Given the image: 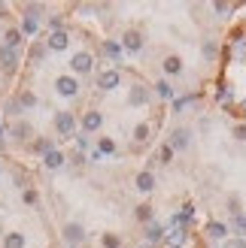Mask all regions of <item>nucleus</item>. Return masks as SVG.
Returning <instances> with one entry per match:
<instances>
[{"mask_svg": "<svg viewBox=\"0 0 246 248\" xmlns=\"http://www.w3.org/2000/svg\"><path fill=\"white\" fill-rule=\"evenodd\" d=\"M146 239H149V242H158V239H164V230H161V227H158L155 221H152V224H149V230H146Z\"/></svg>", "mask_w": 246, "mask_h": 248, "instance_id": "nucleus-24", "label": "nucleus"}, {"mask_svg": "<svg viewBox=\"0 0 246 248\" xmlns=\"http://www.w3.org/2000/svg\"><path fill=\"white\" fill-rule=\"evenodd\" d=\"M34 148H36V152H43V155H49V152H52V142H49V140H36Z\"/></svg>", "mask_w": 246, "mask_h": 248, "instance_id": "nucleus-31", "label": "nucleus"}, {"mask_svg": "<svg viewBox=\"0 0 246 248\" xmlns=\"http://www.w3.org/2000/svg\"><path fill=\"white\" fill-rule=\"evenodd\" d=\"M61 233H64V239H67L73 248H76V245L85 239V227H82V224H76V221H70V224H64V230H61Z\"/></svg>", "mask_w": 246, "mask_h": 248, "instance_id": "nucleus-4", "label": "nucleus"}, {"mask_svg": "<svg viewBox=\"0 0 246 248\" xmlns=\"http://www.w3.org/2000/svg\"><path fill=\"white\" fill-rule=\"evenodd\" d=\"M43 164H46L49 170H58L61 164H64V155H61V152H55V148H52V152H49V155L43 157Z\"/></svg>", "mask_w": 246, "mask_h": 248, "instance_id": "nucleus-19", "label": "nucleus"}, {"mask_svg": "<svg viewBox=\"0 0 246 248\" xmlns=\"http://www.w3.org/2000/svg\"><path fill=\"white\" fill-rule=\"evenodd\" d=\"M0 64H3L6 70H12V67H16L18 64V55H16V48H0Z\"/></svg>", "mask_w": 246, "mask_h": 248, "instance_id": "nucleus-16", "label": "nucleus"}, {"mask_svg": "<svg viewBox=\"0 0 246 248\" xmlns=\"http://www.w3.org/2000/svg\"><path fill=\"white\" fill-rule=\"evenodd\" d=\"M222 248H246V239H240V236H234V239H225V245Z\"/></svg>", "mask_w": 246, "mask_h": 248, "instance_id": "nucleus-32", "label": "nucleus"}, {"mask_svg": "<svg viewBox=\"0 0 246 248\" xmlns=\"http://www.w3.org/2000/svg\"><path fill=\"white\" fill-rule=\"evenodd\" d=\"M228 212H231V215H240V212H243L240 197H228Z\"/></svg>", "mask_w": 246, "mask_h": 248, "instance_id": "nucleus-30", "label": "nucleus"}, {"mask_svg": "<svg viewBox=\"0 0 246 248\" xmlns=\"http://www.w3.org/2000/svg\"><path fill=\"white\" fill-rule=\"evenodd\" d=\"M119 82H122V73L109 67V70H104L101 76H97V88H101V91H113V88H119Z\"/></svg>", "mask_w": 246, "mask_h": 248, "instance_id": "nucleus-2", "label": "nucleus"}, {"mask_svg": "<svg viewBox=\"0 0 246 248\" xmlns=\"http://www.w3.org/2000/svg\"><path fill=\"white\" fill-rule=\"evenodd\" d=\"M12 136H16V140H28V136H31V124L28 121H18L16 127H12Z\"/></svg>", "mask_w": 246, "mask_h": 248, "instance_id": "nucleus-22", "label": "nucleus"}, {"mask_svg": "<svg viewBox=\"0 0 246 248\" xmlns=\"http://www.w3.org/2000/svg\"><path fill=\"white\" fill-rule=\"evenodd\" d=\"M134 215H137V221H146V224H152V218H155L149 203H140L137 209H134Z\"/></svg>", "mask_w": 246, "mask_h": 248, "instance_id": "nucleus-18", "label": "nucleus"}, {"mask_svg": "<svg viewBox=\"0 0 246 248\" xmlns=\"http://www.w3.org/2000/svg\"><path fill=\"white\" fill-rule=\"evenodd\" d=\"M43 55H46V46H34V48H31V58H34V61H40Z\"/></svg>", "mask_w": 246, "mask_h": 248, "instance_id": "nucleus-33", "label": "nucleus"}, {"mask_svg": "<svg viewBox=\"0 0 246 248\" xmlns=\"http://www.w3.org/2000/svg\"><path fill=\"white\" fill-rule=\"evenodd\" d=\"M101 124H104V115L97 112V109H88V112L82 115V127L88 130V133H94V130H101Z\"/></svg>", "mask_w": 246, "mask_h": 248, "instance_id": "nucleus-11", "label": "nucleus"}, {"mask_svg": "<svg viewBox=\"0 0 246 248\" xmlns=\"http://www.w3.org/2000/svg\"><path fill=\"white\" fill-rule=\"evenodd\" d=\"M155 94L161 97V100H174V85L164 82V79H158V82H155Z\"/></svg>", "mask_w": 246, "mask_h": 248, "instance_id": "nucleus-17", "label": "nucleus"}, {"mask_svg": "<svg viewBox=\"0 0 246 248\" xmlns=\"http://www.w3.org/2000/svg\"><path fill=\"white\" fill-rule=\"evenodd\" d=\"M231 136H234L237 142H246V121H237V124H231Z\"/></svg>", "mask_w": 246, "mask_h": 248, "instance_id": "nucleus-23", "label": "nucleus"}, {"mask_svg": "<svg viewBox=\"0 0 246 248\" xmlns=\"http://www.w3.org/2000/svg\"><path fill=\"white\" fill-rule=\"evenodd\" d=\"M18 106H21V109H31V106H36V97H34L31 91H21V97H18Z\"/></svg>", "mask_w": 246, "mask_h": 248, "instance_id": "nucleus-26", "label": "nucleus"}, {"mask_svg": "<svg viewBox=\"0 0 246 248\" xmlns=\"http://www.w3.org/2000/svg\"><path fill=\"white\" fill-rule=\"evenodd\" d=\"M3 248H24V236H21V233H6Z\"/></svg>", "mask_w": 246, "mask_h": 248, "instance_id": "nucleus-21", "label": "nucleus"}, {"mask_svg": "<svg viewBox=\"0 0 246 248\" xmlns=\"http://www.w3.org/2000/svg\"><path fill=\"white\" fill-rule=\"evenodd\" d=\"M161 67H164L167 76H179V73H182V58H179V55H167V58L161 61Z\"/></svg>", "mask_w": 246, "mask_h": 248, "instance_id": "nucleus-12", "label": "nucleus"}, {"mask_svg": "<svg viewBox=\"0 0 246 248\" xmlns=\"http://www.w3.org/2000/svg\"><path fill=\"white\" fill-rule=\"evenodd\" d=\"M21 46V31H6V48H18Z\"/></svg>", "mask_w": 246, "mask_h": 248, "instance_id": "nucleus-25", "label": "nucleus"}, {"mask_svg": "<svg viewBox=\"0 0 246 248\" xmlns=\"http://www.w3.org/2000/svg\"><path fill=\"white\" fill-rule=\"evenodd\" d=\"M207 236L216 239V242H225L228 239V224H222V221H207Z\"/></svg>", "mask_w": 246, "mask_h": 248, "instance_id": "nucleus-8", "label": "nucleus"}, {"mask_svg": "<svg viewBox=\"0 0 246 248\" xmlns=\"http://www.w3.org/2000/svg\"><path fill=\"white\" fill-rule=\"evenodd\" d=\"M170 157H174V148H170L167 142L155 148V160H158V164H170Z\"/></svg>", "mask_w": 246, "mask_h": 248, "instance_id": "nucleus-20", "label": "nucleus"}, {"mask_svg": "<svg viewBox=\"0 0 246 248\" xmlns=\"http://www.w3.org/2000/svg\"><path fill=\"white\" fill-rule=\"evenodd\" d=\"M55 91H58L61 97H76V94H79V82L73 79V76H58V79H55Z\"/></svg>", "mask_w": 246, "mask_h": 248, "instance_id": "nucleus-1", "label": "nucleus"}, {"mask_svg": "<svg viewBox=\"0 0 246 248\" xmlns=\"http://www.w3.org/2000/svg\"><path fill=\"white\" fill-rule=\"evenodd\" d=\"M104 55L106 58H119L122 55V46L119 43H104Z\"/></svg>", "mask_w": 246, "mask_h": 248, "instance_id": "nucleus-28", "label": "nucleus"}, {"mask_svg": "<svg viewBox=\"0 0 246 248\" xmlns=\"http://www.w3.org/2000/svg\"><path fill=\"white\" fill-rule=\"evenodd\" d=\"M152 100V94H149V88H146V85H134V88H131V94H128V103L131 106H146V103H149Z\"/></svg>", "mask_w": 246, "mask_h": 248, "instance_id": "nucleus-5", "label": "nucleus"}, {"mask_svg": "<svg viewBox=\"0 0 246 248\" xmlns=\"http://www.w3.org/2000/svg\"><path fill=\"white\" fill-rule=\"evenodd\" d=\"M101 242H104V248H119V245H122V239L116 236V233H104Z\"/></svg>", "mask_w": 246, "mask_h": 248, "instance_id": "nucleus-29", "label": "nucleus"}, {"mask_svg": "<svg viewBox=\"0 0 246 248\" xmlns=\"http://www.w3.org/2000/svg\"><path fill=\"white\" fill-rule=\"evenodd\" d=\"M67 43H70L67 31H52V33H49V43H46V48H52V52H61V48H67Z\"/></svg>", "mask_w": 246, "mask_h": 248, "instance_id": "nucleus-10", "label": "nucleus"}, {"mask_svg": "<svg viewBox=\"0 0 246 248\" xmlns=\"http://www.w3.org/2000/svg\"><path fill=\"white\" fill-rule=\"evenodd\" d=\"M0 167H3V164H0Z\"/></svg>", "mask_w": 246, "mask_h": 248, "instance_id": "nucleus-38", "label": "nucleus"}, {"mask_svg": "<svg viewBox=\"0 0 246 248\" xmlns=\"http://www.w3.org/2000/svg\"><path fill=\"white\" fill-rule=\"evenodd\" d=\"M73 127H76V118H73L70 112H58L55 115V130L61 136H73Z\"/></svg>", "mask_w": 246, "mask_h": 248, "instance_id": "nucleus-6", "label": "nucleus"}, {"mask_svg": "<svg viewBox=\"0 0 246 248\" xmlns=\"http://www.w3.org/2000/svg\"><path fill=\"white\" fill-rule=\"evenodd\" d=\"M201 55H204V61H219V43L216 40H204V46H201Z\"/></svg>", "mask_w": 246, "mask_h": 248, "instance_id": "nucleus-14", "label": "nucleus"}, {"mask_svg": "<svg viewBox=\"0 0 246 248\" xmlns=\"http://www.w3.org/2000/svg\"><path fill=\"white\" fill-rule=\"evenodd\" d=\"M101 152H116V142L113 140H101Z\"/></svg>", "mask_w": 246, "mask_h": 248, "instance_id": "nucleus-34", "label": "nucleus"}, {"mask_svg": "<svg viewBox=\"0 0 246 248\" xmlns=\"http://www.w3.org/2000/svg\"><path fill=\"white\" fill-rule=\"evenodd\" d=\"M167 145L174 148V152H186V148H189V130H186V127H176L174 133H170Z\"/></svg>", "mask_w": 246, "mask_h": 248, "instance_id": "nucleus-7", "label": "nucleus"}, {"mask_svg": "<svg viewBox=\"0 0 246 248\" xmlns=\"http://www.w3.org/2000/svg\"><path fill=\"white\" fill-rule=\"evenodd\" d=\"M24 31L34 33V31H36V21H34V18H24Z\"/></svg>", "mask_w": 246, "mask_h": 248, "instance_id": "nucleus-35", "label": "nucleus"}, {"mask_svg": "<svg viewBox=\"0 0 246 248\" xmlns=\"http://www.w3.org/2000/svg\"><path fill=\"white\" fill-rule=\"evenodd\" d=\"M24 203L34 206V203H36V191H24Z\"/></svg>", "mask_w": 246, "mask_h": 248, "instance_id": "nucleus-36", "label": "nucleus"}, {"mask_svg": "<svg viewBox=\"0 0 246 248\" xmlns=\"http://www.w3.org/2000/svg\"><path fill=\"white\" fill-rule=\"evenodd\" d=\"M134 185H137V191L149 194V191L155 188V172H152V170H143V172H137V179H134Z\"/></svg>", "mask_w": 246, "mask_h": 248, "instance_id": "nucleus-9", "label": "nucleus"}, {"mask_svg": "<svg viewBox=\"0 0 246 248\" xmlns=\"http://www.w3.org/2000/svg\"><path fill=\"white\" fill-rule=\"evenodd\" d=\"M234 233L243 239V233H246V212H240V215H234Z\"/></svg>", "mask_w": 246, "mask_h": 248, "instance_id": "nucleus-27", "label": "nucleus"}, {"mask_svg": "<svg viewBox=\"0 0 246 248\" xmlns=\"http://www.w3.org/2000/svg\"><path fill=\"white\" fill-rule=\"evenodd\" d=\"M149 140H152V124L140 121L137 127H134V142H149Z\"/></svg>", "mask_w": 246, "mask_h": 248, "instance_id": "nucleus-15", "label": "nucleus"}, {"mask_svg": "<svg viewBox=\"0 0 246 248\" xmlns=\"http://www.w3.org/2000/svg\"><path fill=\"white\" fill-rule=\"evenodd\" d=\"M125 48H128V52H140V48H143V33L140 31H128L125 33Z\"/></svg>", "mask_w": 246, "mask_h": 248, "instance_id": "nucleus-13", "label": "nucleus"}, {"mask_svg": "<svg viewBox=\"0 0 246 248\" xmlns=\"http://www.w3.org/2000/svg\"><path fill=\"white\" fill-rule=\"evenodd\" d=\"M70 67H73V73H79V76H85V73H91V67H94V58H91L88 52H76V55H73V61H70Z\"/></svg>", "mask_w": 246, "mask_h": 248, "instance_id": "nucleus-3", "label": "nucleus"}, {"mask_svg": "<svg viewBox=\"0 0 246 248\" xmlns=\"http://www.w3.org/2000/svg\"><path fill=\"white\" fill-rule=\"evenodd\" d=\"M67 248H73V245H67Z\"/></svg>", "mask_w": 246, "mask_h": 248, "instance_id": "nucleus-37", "label": "nucleus"}]
</instances>
